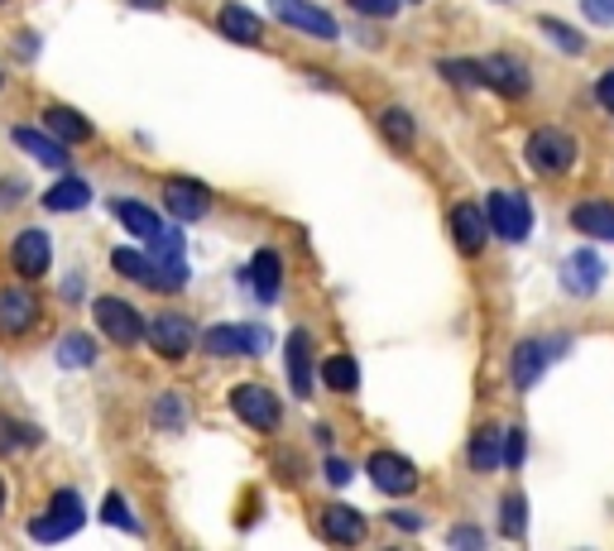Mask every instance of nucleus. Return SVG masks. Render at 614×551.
Segmentation results:
<instances>
[{
	"label": "nucleus",
	"mask_w": 614,
	"mask_h": 551,
	"mask_svg": "<svg viewBox=\"0 0 614 551\" xmlns=\"http://www.w3.org/2000/svg\"><path fill=\"white\" fill-rule=\"evenodd\" d=\"M524 456H528V431L524 427H514V431H504V465H524Z\"/></svg>",
	"instance_id": "obj_36"
},
{
	"label": "nucleus",
	"mask_w": 614,
	"mask_h": 551,
	"mask_svg": "<svg viewBox=\"0 0 614 551\" xmlns=\"http://www.w3.org/2000/svg\"><path fill=\"white\" fill-rule=\"evenodd\" d=\"M54 360L63 364V370H87V364L97 360V340H91V336H82V331L63 336L58 346H54Z\"/></svg>",
	"instance_id": "obj_27"
},
{
	"label": "nucleus",
	"mask_w": 614,
	"mask_h": 551,
	"mask_svg": "<svg viewBox=\"0 0 614 551\" xmlns=\"http://www.w3.org/2000/svg\"><path fill=\"white\" fill-rule=\"evenodd\" d=\"M91 312H97V326L115 340V346H135V340L149 331V322L139 317L130 303H121V297H97V303H91Z\"/></svg>",
	"instance_id": "obj_4"
},
{
	"label": "nucleus",
	"mask_w": 614,
	"mask_h": 551,
	"mask_svg": "<svg viewBox=\"0 0 614 551\" xmlns=\"http://www.w3.org/2000/svg\"><path fill=\"white\" fill-rule=\"evenodd\" d=\"M289 379H293L298 398H308V393H312V336L308 331L289 336Z\"/></svg>",
	"instance_id": "obj_23"
},
{
	"label": "nucleus",
	"mask_w": 614,
	"mask_h": 551,
	"mask_svg": "<svg viewBox=\"0 0 614 551\" xmlns=\"http://www.w3.org/2000/svg\"><path fill=\"white\" fill-rule=\"evenodd\" d=\"M273 15L283 24H293V30H303L312 38H336V20L326 15L322 5H312V0H269Z\"/></svg>",
	"instance_id": "obj_11"
},
{
	"label": "nucleus",
	"mask_w": 614,
	"mask_h": 551,
	"mask_svg": "<svg viewBox=\"0 0 614 551\" xmlns=\"http://www.w3.org/2000/svg\"><path fill=\"white\" fill-rule=\"evenodd\" d=\"M504 461V431L500 427H480L476 437H470V465L485 475V470H494Z\"/></svg>",
	"instance_id": "obj_25"
},
{
	"label": "nucleus",
	"mask_w": 614,
	"mask_h": 551,
	"mask_svg": "<svg viewBox=\"0 0 614 551\" xmlns=\"http://www.w3.org/2000/svg\"><path fill=\"white\" fill-rule=\"evenodd\" d=\"M135 10H164V0H130Z\"/></svg>",
	"instance_id": "obj_44"
},
{
	"label": "nucleus",
	"mask_w": 614,
	"mask_h": 551,
	"mask_svg": "<svg viewBox=\"0 0 614 551\" xmlns=\"http://www.w3.org/2000/svg\"><path fill=\"white\" fill-rule=\"evenodd\" d=\"M216 24H221L226 38H235V44H259V38H265V24H259V15L245 10V5H226L216 15Z\"/></svg>",
	"instance_id": "obj_22"
},
{
	"label": "nucleus",
	"mask_w": 614,
	"mask_h": 551,
	"mask_svg": "<svg viewBox=\"0 0 614 551\" xmlns=\"http://www.w3.org/2000/svg\"><path fill=\"white\" fill-rule=\"evenodd\" d=\"M500 528H504V537H524V528H528V498L524 494H504Z\"/></svg>",
	"instance_id": "obj_30"
},
{
	"label": "nucleus",
	"mask_w": 614,
	"mask_h": 551,
	"mask_svg": "<svg viewBox=\"0 0 614 551\" xmlns=\"http://www.w3.org/2000/svg\"><path fill=\"white\" fill-rule=\"evenodd\" d=\"M231 408H235L241 423H250L255 431H273V427H279V413H283L279 398H273L265 384H241L231 393Z\"/></svg>",
	"instance_id": "obj_5"
},
{
	"label": "nucleus",
	"mask_w": 614,
	"mask_h": 551,
	"mask_svg": "<svg viewBox=\"0 0 614 551\" xmlns=\"http://www.w3.org/2000/svg\"><path fill=\"white\" fill-rule=\"evenodd\" d=\"M365 470H370L375 490H384V494H413L417 490V470H413V461H403L399 451H375Z\"/></svg>",
	"instance_id": "obj_9"
},
{
	"label": "nucleus",
	"mask_w": 614,
	"mask_h": 551,
	"mask_svg": "<svg viewBox=\"0 0 614 551\" xmlns=\"http://www.w3.org/2000/svg\"><path fill=\"white\" fill-rule=\"evenodd\" d=\"M149 346L159 350L164 360H182L192 350V340H198V331H192V322L182 317V312H159V317L149 322Z\"/></svg>",
	"instance_id": "obj_6"
},
{
	"label": "nucleus",
	"mask_w": 614,
	"mask_h": 551,
	"mask_svg": "<svg viewBox=\"0 0 614 551\" xmlns=\"http://www.w3.org/2000/svg\"><path fill=\"white\" fill-rule=\"evenodd\" d=\"M212 356H259L269 346V336L259 326H212L202 340Z\"/></svg>",
	"instance_id": "obj_12"
},
{
	"label": "nucleus",
	"mask_w": 614,
	"mask_h": 551,
	"mask_svg": "<svg viewBox=\"0 0 614 551\" xmlns=\"http://www.w3.org/2000/svg\"><path fill=\"white\" fill-rule=\"evenodd\" d=\"M10 259H15L20 279H44L48 265H54V245H48L44 230H20L15 235V249H10Z\"/></svg>",
	"instance_id": "obj_16"
},
{
	"label": "nucleus",
	"mask_w": 614,
	"mask_h": 551,
	"mask_svg": "<svg viewBox=\"0 0 614 551\" xmlns=\"http://www.w3.org/2000/svg\"><path fill=\"white\" fill-rule=\"evenodd\" d=\"M581 10H585V20L591 24H614V0H581Z\"/></svg>",
	"instance_id": "obj_39"
},
{
	"label": "nucleus",
	"mask_w": 614,
	"mask_h": 551,
	"mask_svg": "<svg viewBox=\"0 0 614 551\" xmlns=\"http://www.w3.org/2000/svg\"><path fill=\"white\" fill-rule=\"evenodd\" d=\"M476 63H480V87L500 91V97H524V91H528V68L518 58L485 54V58H476Z\"/></svg>",
	"instance_id": "obj_8"
},
{
	"label": "nucleus",
	"mask_w": 614,
	"mask_h": 551,
	"mask_svg": "<svg viewBox=\"0 0 614 551\" xmlns=\"http://www.w3.org/2000/svg\"><path fill=\"white\" fill-rule=\"evenodd\" d=\"M0 514H5V484H0Z\"/></svg>",
	"instance_id": "obj_45"
},
{
	"label": "nucleus",
	"mask_w": 614,
	"mask_h": 551,
	"mask_svg": "<svg viewBox=\"0 0 614 551\" xmlns=\"http://www.w3.org/2000/svg\"><path fill=\"white\" fill-rule=\"evenodd\" d=\"M164 206L174 212V221H202L212 206V192L198 178H168L164 182Z\"/></svg>",
	"instance_id": "obj_10"
},
{
	"label": "nucleus",
	"mask_w": 614,
	"mask_h": 551,
	"mask_svg": "<svg viewBox=\"0 0 614 551\" xmlns=\"http://www.w3.org/2000/svg\"><path fill=\"white\" fill-rule=\"evenodd\" d=\"M561 283H567L571 297H591V293H600V283H605V259H600L595 249H577V255L561 265Z\"/></svg>",
	"instance_id": "obj_14"
},
{
	"label": "nucleus",
	"mask_w": 614,
	"mask_h": 551,
	"mask_svg": "<svg viewBox=\"0 0 614 551\" xmlns=\"http://www.w3.org/2000/svg\"><path fill=\"white\" fill-rule=\"evenodd\" d=\"M44 130H48V135H58L63 144L91 139V121H87L82 111H72V106H48L44 111Z\"/></svg>",
	"instance_id": "obj_21"
},
{
	"label": "nucleus",
	"mask_w": 614,
	"mask_h": 551,
	"mask_svg": "<svg viewBox=\"0 0 614 551\" xmlns=\"http://www.w3.org/2000/svg\"><path fill=\"white\" fill-rule=\"evenodd\" d=\"M380 125H384V139H389V144H403V149H409V144H413V115H409V111L389 106Z\"/></svg>",
	"instance_id": "obj_31"
},
{
	"label": "nucleus",
	"mask_w": 614,
	"mask_h": 551,
	"mask_svg": "<svg viewBox=\"0 0 614 551\" xmlns=\"http://www.w3.org/2000/svg\"><path fill=\"white\" fill-rule=\"evenodd\" d=\"M250 283H255V293L265 297V303H273V297H279L283 265H279V255H273V249H259V255L250 259Z\"/></svg>",
	"instance_id": "obj_24"
},
{
	"label": "nucleus",
	"mask_w": 614,
	"mask_h": 551,
	"mask_svg": "<svg viewBox=\"0 0 614 551\" xmlns=\"http://www.w3.org/2000/svg\"><path fill=\"white\" fill-rule=\"evenodd\" d=\"M154 423H159V427H182V423H188V408H182L178 393H164L159 408H154Z\"/></svg>",
	"instance_id": "obj_33"
},
{
	"label": "nucleus",
	"mask_w": 614,
	"mask_h": 551,
	"mask_svg": "<svg viewBox=\"0 0 614 551\" xmlns=\"http://www.w3.org/2000/svg\"><path fill=\"white\" fill-rule=\"evenodd\" d=\"M44 206H48V212L72 216V212H82V206H91V188L82 178H72V173H58V182L44 192Z\"/></svg>",
	"instance_id": "obj_19"
},
{
	"label": "nucleus",
	"mask_w": 614,
	"mask_h": 551,
	"mask_svg": "<svg viewBox=\"0 0 614 551\" xmlns=\"http://www.w3.org/2000/svg\"><path fill=\"white\" fill-rule=\"evenodd\" d=\"M485 216H490V230L500 235V240H509V245L528 240V230H533V206H528L524 192H490L485 196Z\"/></svg>",
	"instance_id": "obj_1"
},
{
	"label": "nucleus",
	"mask_w": 614,
	"mask_h": 551,
	"mask_svg": "<svg viewBox=\"0 0 614 551\" xmlns=\"http://www.w3.org/2000/svg\"><path fill=\"white\" fill-rule=\"evenodd\" d=\"M595 101H600L605 111H614V72H605V77L595 82Z\"/></svg>",
	"instance_id": "obj_41"
},
{
	"label": "nucleus",
	"mask_w": 614,
	"mask_h": 551,
	"mask_svg": "<svg viewBox=\"0 0 614 551\" xmlns=\"http://www.w3.org/2000/svg\"><path fill=\"white\" fill-rule=\"evenodd\" d=\"M322 532H326V542L356 547L360 537H365V514H356L350 504H326L322 508Z\"/></svg>",
	"instance_id": "obj_18"
},
{
	"label": "nucleus",
	"mask_w": 614,
	"mask_h": 551,
	"mask_svg": "<svg viewBox=\"0 0 614 551\" xmlns=\"http://www.w3.org/2000/svg\"><path fill=\"white\" fill-rule=\"evenodd\" d=\"M451 547H485V532H480V528H456Z\"/></svg>",
	"instance_id": "obj_40"
},
{
	"label": "nucleus",
	"mask_w": 614,
	"mask_h": 551,
	"mask_svg": "<svg viewBox=\"0 0 614 551\" xmlns=\"http://www.w3.org/2000/svg\"><path fill=\"white\" fill-rule=\"evenodd\" d=\"M451 235H456V249H461V255H480V249H485V240H490L485 206H476V202L451 206Z\"/></svg>",
	"instance_id": "obj_15"
},
{
	"label": "nucleus",
	"mask_w": 614,
	"mask_h": 551,
	"mask_svg": "<svg viewBox=\"0 0 614 551\" xmlns=\"http://www.w3.org/2000/svg\"><path fill=\"white\" fill-rule=\"evenodd\" d=\"M394 528H409V532H417V528H423V518H413V514H403V508H399V514H394Z\"/></svg>",
	"instance_id": "obj_43"
},
{
	"label": "nucleus",
	"mask_w": 614,
	"mask_h": 551,
	"mask_svg": "<svg viewBox=\"0 0 614 551\" xmlns=\"http://www.w3.org/2000/svg\"><path fill=\"white\" fill-rule=\"evenodd\" d=\"M326 480H332V484H350V465L346 461H326Z\"/></svg>",
	"instance_id": "obj_42"
},
{
	"label": "nucleus",
	"mask_w": 614,
	"mask_h": 551,
	"mask_svg": "<svg viewBox=\"0 0 614 551\" xmlns=\"http://www.w3.org/2000/svg\"><path fill=\"white\" fill-rule=\"evenodd\" d=\"M571 226L581 235H591V240L614 245V206L610 202H581L577 212H571Z\"/></svg>",
	"instance_id": "obj_20"
},
{
	"label": "nucleus",
	"mask_w": 614,
	"mask_h": 551,
	"mask_svg": "<svg viewBox=\"0 0 614 551\" xmlns=\"http://www.w3.org/2000/svg\"><path fill=\"white\" fill-rule=\"evenodd\" d=\"M528 164L538 168V173H547V178L571 173V164H577V139H571L567 130H557V125L533 130V139H528Z\"/></svg>",
	"instance_id": "obj_2"
},
{
	"label": "nucleus",
	"mask_w": 614,
	"mask_h": 551,
	"mask_svg": "<svg viewBox=\"0 0 614 551\" xmlns=\"http://www.w3.org/2000/svg\"><path fill=\"white\" fill-rule=\"evenodd\" d=\"M154 259H182V230H159L154 235Z\"/></svg>",
	"instance_id": "obj_37"
},
{
	"label": "nucleus",
	"mask_w": 614,
	"mask_h": 551,
	"mask_svg": "<svg viewBox=\"0 0 614 551\" xmlns=\"http://www.w3.org/2000/svg\"><path fill=\"white\" fill-rule=\"evenodd\" d=\"M77 528H82V498H77L72 490L54 494L48 498V508H44V518L30 522L34 542H63V537H72Z\"/></svg>",
	"instance_id": "obj_3"
},
{
	"label": "nucleus",
	"mask_w": 614,
	"mask_h": 551,
	"mask_svg": "<svg viewBox=\"0 0 614 551\" xmlns=\"http://www.w3.org/2000/svg\"><path fill=\"white\" fill-rule=\"evenodd\" d=\"M442 77L470 91V87H480V63H456V58H447V63H442Z\"/></svg>",
	"instance_id": "obj_32"
},
{
	"label": "nucleus",
	"mask_w": 614,
	"mask_h": 551,
	"mask_svg": "<svg viewBox=\"0 0 614 551\" xmlns=\"http://www.w3.org/2000/svg\"><path fill=\"white\" fill-rule=\"evenodd\" d=\"M557 350H561V340H518V350H514V384L533 389L543 379L547 364H552Z\"/></svg>",
	"instance_id": "obj_17"
},
{
	"label": "nucleus",
	"mask_w": 614,
	"mask_h": 551,
	"mask_svg": "<svg viewBox=\"0 0 614 551\" xmlns=\"http://www.w3.org/2000/svg\"><path fill=\"white\" fill-rule=\"evenodd\" d=\"M101 518L111 522V528H125V532H139V522L125 514V498L121 494H107V504H101Z\"/></svg>",
	"instance_id": "obj_34"
},
{
	"label": "nucleus",
	"mask_w": 614,
	"mask_h": 551,
	"mask_svg": "<svg viewBox=\"0 0 614 551\" xmlns=\"http://www.w3.org/2000/svg\"><path fill=\"white\" fill-rule=\"evenodd\" d=\"M34 322H38V297H34V288H5L0 293V331L5 336H24V331H34Z\"/></svg>",
	"instance_id": "obj_13"
},
{
	"label": "nucleus",
	"mask_w": 614,
	"mask_h": 551,
	"mask_svg": "<svg viewBox=\"0 0 614 551\" xmlns=\"http://www.w3.org/2000/svg\"><path fill=\"white\" fill-rule=\"evenodd\" d=\"M10 144L15 149H24L30 159H38L44 168H58V173H68V144H63L58 135H48V130H34V125H15L10 130Z\"/></svg>",
	"instance_id": "obj_7"
},
{
	"label": "nucleus",
	"mask_w": 614,
	"mask_h": 551,
	"mask_svg": "<svg viewBox=\"0 0 614 551\" xmlns=\"http://www.w3.org/2000/svg\"><path fill=\"white\" fill-rule=\"evenodd\" d=\"M115 212V221H121V226L135 235V240H154V235H159L164 226H159V216L149 212V206H139V202H115L111 206Z\"/></svg>",
	"instance_id": "obj_26"
},
{
	"label": "nucleus",
	"mask_w": 614,
	"mask_h": 551,
	"mask_svg": "<svg viewBox=\"0 0 614 551\" xmlns=\"http://www.w3.org/2000/svg\"><path fill=\"white\" fill-rule=\"evenodd\" d=\"M322 379H326V389L350 393V389L360 384V364L350 360V356H326V360H322Z\"/></svg>",
	"instance_id": "obj_28"
},
{
	"label": "nucleus",
	"mask_w": 614,
	"mask_h": 551,
	"mask_svg": "<svg viewBox=\"0 0 614 551\" xmlns=\"http://www.w3.org/2000/svg\"><path fill=\"white\" fill-rule=\"evenodd\" d=\"M543 34L552 38V44L567 48V54H581V48H585V38L577 30H567V24H557V20H543Z\"/></svg>",
	"instance_id": "obj_35"
},
{
	"label": "nucleus",
	"mask_w": 614,
	"mask_h": 551,
	"mask_svg": "<svg viewBox=\"0 0 614 551\" xmlns=\"http://www.w3.org/2000/svg\"><path fill=\"white\" fill-rule=\"evenodd\" d=\"M413 5H417V0H413Z\"/></svg>",
	"instance_id": "obj_46"
},
{
	"label": "nucleus",
	"mask_w": 614,
	"mask_h": 551,
	"mask_svg": "<svg viewBox=\"0 0 614 551\" xmlns=\"http://www.w3.org/2000/svg\"><path fill=\"white\" fill-rule=\"evenodd\" d=\"M111 265H115V273H125V279H139L145 288H149V279H154V259L135 255V249H115Z\"/></svg>",
	"instance_id": "obj_29"
},
{
	"label": "nucleus",
	"mask_w": 614,
	"mask_h": 551,
	"mask_svg": "<svg viewBox=\"0 0 614 551\" xmlns=\"http://www.w3.org/2000/svg\"><path fill=\"white\" fill-rule=\"evenodd\" d=\"M350 10H360V15H375V20H389L399 10V0H346Z\"/></svg>",
	"instance_id": "obj_38"
}]
</instances>
